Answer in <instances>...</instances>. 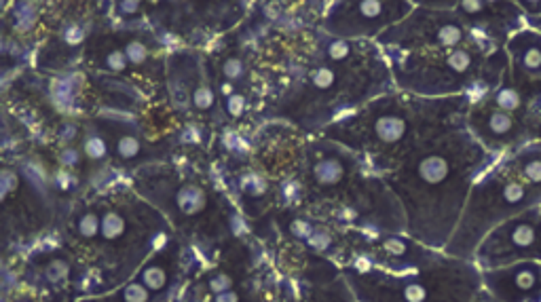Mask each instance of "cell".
Segmentation results:
<instances>
[{"mask_svg": "<svg viewBox=\"0 0 541 302\" xmlns=\"http://www.w3.org/2000/svg\"><path fill=\"white\" fill-rule=\"evenodd\" d=\"M495 159L497 154L472 136L465 114L421 136L387 171L389 188L406 218V235L444 251L474 184Z\"/></svg>", "mask_w": 541, "mask_h": 302, "instance_id": "cell-1", "label": "cell"}, {"mask_svg": "<svg viewBox=\"0 0 541 302\" xmlns=\"http://www.w3.org/2000/svg\"><path fill=\"white\" fill-rule=\"evenodd\" d=\"M470 98L385 96L364 110L326 127V138L372 157L379 169L391 171L400 157L436 125L468 114Z\"/></svg>", "mask_w": 541, "mask_h": 302, "instance_id": "cell-2", "label": "cell"}, {"mask_svg": "<svg viewBox=\"0 0 541 302\" xmlns=\"http://www.w3.org/2000/svg\"><path fill=\"white\" fill-rule=\"evenodd\" d=\"M541 207V142L499 154L474 184L444 251L474 260L480 241L510 218Z\"/></svg>", "mask_w": 541, "mask_h": 302, "instance_id": "cell-3", "label": "cell"}, {"mask_svg": "<svg viewBox=\"0 0 541 302\" xmlns=\"http://www.w3.org/2000/svg\"><path fill=\"white\" fill-rule=\"evenodd\" d=\"M385 53L391 57L389 70L398 87L417 98L476 100L502 80L508 70L506 49L484 40L444 51Z\"/></svg>", "mask_w": 541, "mask_h": 302, "instance_id": "cell-4", "label": "cell"}, {"mask_svg": "<svg viewBox=\"0 0 541 302\" xmlns=\"http://www.w3.org/2000/svg\"><path fill=\"white\" fill-rule=\"evenodd\" d=\"M349 281L362 302H478L482 294L478 265L446 251L408 273L355 269Z\"/></svg>", "mask_w": 541, "mask_h": 302, "instance_id": "cell-5", "label": "cell"}, {"mask_svg": "<svg viewBox=\"0 0 541 302\" xmlns=\"http://www.w3.org/2000/svg\"><path fill=\"white\" fill-rule=\"evenodd\" d=\"M526 85L516 82L510 70L497 85L476 100H472L465 114V125L472 136L493 154L518 150L529 140L526 129Z\"/></svg>", "mask_w": 541, "mask_h": 302, "instance_id": "cell-6", "label": "cell"}, {"mask_svg": "<svg viewBox=\"0 0 541 302\" xmlns=\"http://www.w3.org/2000/svg\"><path fill=\"white\" fill-rule=\"evenodd\" d=\"M476 40L484 38L476 36L468 24L448 7L446 0H427V3H414L412 13L389 28L377 40V45L385 51L417 53L456 49Z\"/></svg>", "mask_w": 541, "mask_h": 302, "instance_id": "cell-7", "label": "cell"}, {"mask_svg": "<svg viewBox=\"0 0 541 302\" xmlns=\"http://www.w3.org/2000/svg\"><path fill=\"white\" fill-rule=\"evenodd\" d=\"M412 9L414 3L398 0H341L328 5L321 28L328 36L339 40L377 42L389 28L406 19Z\"/></svg>", "mask_w": 541, "mask_h": 302, "instance_id": "cell-8", "label": "cell"}, {"mask_svg": "<svg viewBox=\"0 0 541 302\" xmlns=\"http://www.w3.org/2000/svg\"><path fill=\"white\" fill-rule=\"evenodd\" d=\"M526 260L541 263V207L495 226L474 254V263L480 271Z\"/></svg>", "mask_w": 541, "mask_h": 302, "instance_id": "cell-9", "label": "cell"}, {"mask_svg": "<svg viewBox=\"0 0 541 302\" xmlns=\"http://www.w3.org/2000/svg\"><path fill=\"white\" fill-rule=\"evenodd\" d=\"M448 7L459 15L468 28L493 42L497 47H506V42L526 26V15L520 3H488V0H448Z\"/></svg>", "mask_w": 541, "mask_h": 302, "instance_id": "cell-10", "label": "cell"}, {"mask_svg": "<svg viewBox=\"0 0 541 302\" xmlns=\"http://www.w3.org/2000/svg\"><path fill=\"white\" fill-rule=\"evenodd\" d=\"M482 290L499 302H541V263L526 260L482 271Z\"/></svg>", "mask_w": 541, "mask_h": 302, "instance_id": "cell-11", "label": "cell"}, {"mask_svg": "<svg viewBox=\"0 0 541 302\" xmlns=\"http://www.w3.org/2000/svg\"><path fill=\"white\" fill-rule=\"evenodd\" d=\"M508 70L520 85H541V32L529 24L508 42Z\"/></svg>", "mask_w": 541, "mask_h": 302, "instance_id": "cell-12", "label": "cell"}, {"mask_svg": "<svg viewBox=\"0 0 541 302\" xmlns=\"http://www.w3.org/2000/svg\"><path fill=\"white\" fill-rule=\"evenodd\" d=\"M140 283L150 292H161L170 281V260H165V256L159 254L157 258L140 271Z\"/></svg>", "mask_w": 541, "mask_h": 302, "instance_id": "cell-13", "label": "cell"}, {"mask_svg": "<svg viewBox=\"0 0 541 302\" xmlns=\"http://www.w3.org/2000/svg\"><path fill=\"white\" fill-rule=\"evenodd\" d=\"M526 129L529 140L541 142V85H526Z\"/></svg>", "mask_w": 541, "mask_h": 302, "instance_id": "cell-14", "label": "cell"}, {"mask_svg": "<svg viewBox=\"0 0 541 302\" xmlns=\"http://www.w3.org/2000/svg\"><path fill=\"white\" fill-rule=\"evenodd\" d=\"M526 24H529L531 28H535V30H539V32H541V17H529V19H526Z\"/></svg>", "mask_w": 541, "mask_h": 302, "instance_id": "cell-15", "label": "cell"}, {"mask_svg": "<svg viewBox=\"0 0 541 302\" xmlns=\"http://www.w3.org/2000/svg\"><path fill=\"white\" fill-rule=\"evenodd\" d=\"M478 302H499V300H495V298H490L484 290H482V294H480V298H478Z\"/></svg>", "mask_w": 541, "mask_h": 302, "instance_id": "cell-16", "label": "cell"}]
</instances>
